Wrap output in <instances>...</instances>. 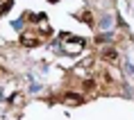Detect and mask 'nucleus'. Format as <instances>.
Returning <instances> with one entry per match:
<instances>
[{"label":"nucleus","instance_id":"obj_2","mask_svg":"<svg viewBox=\"0 0 134 120\" xmlns=\"http://www.w3.org/2000/svg\"><path fill=\"white\" fill-rule=\"evenodd\" d=\"M39 43H41V41H39V39H30L27 34L23 36V45H27V48H30V45H39Z\"/></svg>","mask_w":134,"mask_h":120},{"label":"nucleus","instance_id":"obj_4","mask_svg":"<svg viewBox=\"0 0 134 120\" xmlns=\"http://www.w3.org/2000/svg\"><path fill=\"white\" fill-rule=\"evenodd\" d=\"M66 102H73V104H77V102H82V98H80V95H66Z\"/></svg>","mask_w":134,"mask_h":120},{"label":"nucleus","instance_id":"obj_1","mask_svg":"<svg viewBox=\"0 0 134 120\" xmlns=\"http://www.w3.org/2000/svg\"><path fill=\"white\" fill-rule=\"evenodd\" d=\"M102 59H107V61H118V52L114 48H107V50H102Z\"/></svg>","mask_w":134,"mask_h":120},{"label":"nucleus","instance_id":"obj_5","mask_svg":"<svg viewBox=\"0 0 134 120\" xmlns=\"http://www.w3.org/2000/svg\"><path fill=\"white\" fill-rule=\"evenodd\" d=\"M93 86H96V82H93V79H89V82H84V88H93Z\"/></svg>","mask_w":134,"mask_h":120},{"label":"nucleus","instance_id":"obj_3","mask_svg":"<svg viewBox=\"0 0 134 120\" xmlns=\"http://www.w3.org/2000/svg\"><path fill=\"white\" fill-rule=\"evenodd\" d=\"M12 5H14V0H7L5 5H0V16H2V14H7L9 9H12Z\"/></svg>","mask_w":134,"mask_h":120}]
</instances>
